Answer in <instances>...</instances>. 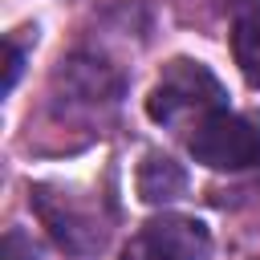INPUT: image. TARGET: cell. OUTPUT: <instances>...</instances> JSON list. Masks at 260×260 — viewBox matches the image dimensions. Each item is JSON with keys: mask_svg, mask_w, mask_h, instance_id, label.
<instances>
[{"mask_svg": "<svg viewBox=\"0 0 260 260\" xmlns=\"http://www.w3.org/2000/svg\"><path fill=\"white\" fill-rule=\"evenodd\" d=\"M215 110H223V85L203 61L191 57H175L146 98V114L154 122H179L183 114L207 118Z\"/></svg>", "mask_w": 260, "mask_h": 260, "instance_id": "1", "label": "cell"}, {"mask_svg": "<svg viewBox=\"0 0 260 260\" xmlns=\"http://www.w3.org/2000/svg\"><path fill=\"white\" fill-rule=\"evenodd\" d=\"M187 150L195 162H203L211 171H244V167L260 162V130L232 110H215L195 122Z\"/></svg>", "mask_w": 260, "mask_h": 260, "instance_id": "2", "label": "cell"}, {"mask_svg": "<svg viewBox=\"0 0 260 260\" xmlns=\"http://www.w3.org/2000/svg\"><path fill=\"white\" fill-rule=\"evenodd\" d=\"M207 252H211V236L199 219L154 215L130 236L122 260H207Z\"/></svg>", "mask_w": 260, "mask_h": 260, "instance_id": "3", "label": "cell"}, {"mask_svg": "<svg viewBox=\"0 0 260 260\" xmlns=\"http://www.w3.org/2000/svg\"><path fill=\"white\" fill-rule=\"evenodd\" d=\"M187 191V175L167 154H146L138 167V195L142 203H171Z\"/></svg>", "mask_w": 260, "mask_h": 260, "instance_id": "4", "label": "cell"}, {"mask_svg": "<svg viewBox=\"0 0 260 260\" xmlns=\"http://www.w3.org/2000/svg\"><path fill=\"white\" fill-rule=\"evenodd\" d=\"M232 57L240 65V73L248 77V85L260 89V12H248L236 20L232 28Z\"/></svg>", "mask_w": 260, "mask_h": 260, "instance_id": "5", "label": "cell"}, {"mask_svg": "<svg viewBox=\"0 0 260 260\" xmlns=\"http://www.w3.org/2000/svg\"><path fill=\"white\" fill-rule=\"evenodd\" d=\"M0 260H37V248H32V240L20 228H8L4 244H0Z\"/></svg>", "mask_w": 260, "mask_h": 260, "instance_id": "6", "label": "cell"}, {"mask_svg": "<svg viewBox=\"0 0 260 260\" xmlns=\"http://www.w3.org/2000/svg\"><path fill=\"white\" fill-rule=\"evenodd\" d=\"M16 77H20V49L12 41H4V93L16 85Z\"/></svg>", "mask_w": 260, "mask_h": 260, "instance_id": "7", "label": "cell"}]
</instances>
